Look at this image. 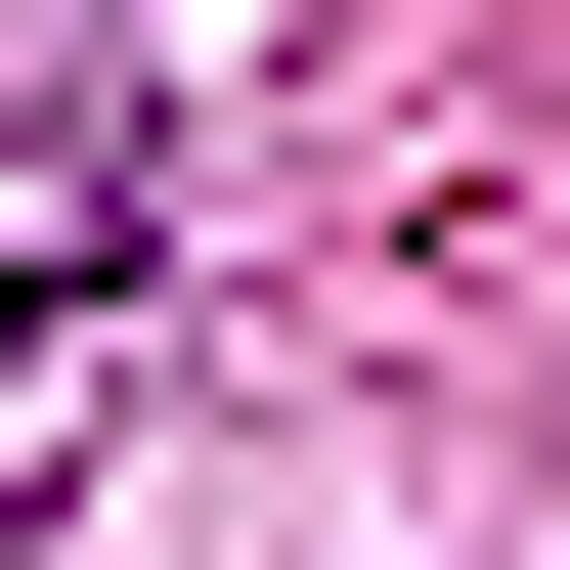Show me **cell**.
Returning <instances> with one entry per match:
<instances>
[{
	"instance_id": "6da1fadb",
	"label": "cell",
	"mask_w": 570,
	"mask_h": 570,
	"mask_svg": "<svg viewBox=\"0 0 570 570\" xmlns=\"http://www.w3.org/2000/svg\"><path fill=\"white\" fill-rule=\"evenodd\" d=\"M132 45H0V352H45V307H132Z\"/></svg>"
}]
</instances>
